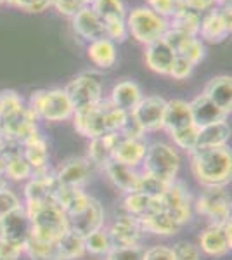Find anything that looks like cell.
I'll list each match as a JSON object with an SVG mask.
<instances>
[{
	"label": "cell",
	"mask_w": 232,
	"mask_h": 260,
	"mask_svg": "<svg viewBox=\"0 0 232 260\" xmlns=\"http://www.w3.org/2000/svg\"><path fill=\"white\" fill-rule=\"evenodd\" d=\"M139 222H141V228L144 233L156 234V236H174L180 229V225L163 210L142 217V219H139Z\"/></svg>",
	"instance_id": "33"
},
{
	"label": "cell",
	"mask_w": 232,
	"mask_h": 260,
	"mask_svg": "<svg viewBox=\"0 0 232 260\" xmlns=\"http://www.w3.org/2000/svg\"><path fill=\"white\" fill-rule=\"evenodd\" d=\"M184 6L194 12L205 14V12H208L210 9L217 7V0H184Z\"/></svg>",
	"instance_id": "51"
},
{
	"label": "cell",
	"mask_w": 232,
	"mask_h": 260,
	"mask_svg": "<svg viewBox=\"0 0 232 260\" xmlns=\"http://www.w3.org/2000/svg\"><path fill=\"white\" fill-rule=\"evenodd\" d=\"M167 99L161 95H144L130 115L142 128V132H158L163 130Z\"/></svg>",
	"instance_id": "11"
},
{
	"label": "cell",
	"mask_w": 232,
	"mask_h": 260,
	"mask_svg": "<svg viewBox=\"0 0 232 260\" xmlns=\"http://www.w3.org/2000/svg\"><path fill=\"white\" fill-rule=\"evenodd\" d=\"M7 175H6V170H4V163L0 160V191L2 189H7Z\"/></svg>",
	"instance_id": "54"
},
{
	"label": "cell",
	"mask_w": 232,
	"mask_h": 260,
	"mask_svg": "<svg viewBox=\"0 0 232 260\" xmlns=\"http://www.w3.org/2000/svg\"><path fill=\"white\" fill-rule=\"evenodd\" d=\"M189 108H191V116L196 127H205V125L215 123V121L227 120V116H229L203 94L189 101Z\"/></svg>",
	"instance_id": "29"
},
{
	"label": "cell",
	"mask_w": 232,
	"mask_h": 260,
	"mask_svg": "<svg viewBox=\"0 0 232 260\" xmlns=\"http://www.w3.org/2000/svg\"><path fill=\"white\" fill-rule=\"evenodd\" d=\"M18 207H21V201L16 192H12L9 187L0 191V219Z\"/></svg>",
	"instance_id": "48"
},
{
	"label": "cell",
	"mask_w": 232,
	"mask_h": 260,
	"mask_svg": "<svg viewBox=\"0 0 232 260\" xmlns=\"http://www.w3.org/2000/svg\"><path fill=\"white\" fill-rule=\"evenodd\" d=\"M26 106L39 120L52 123L71 120L75 113V108L64 89H42L31 92Z\"/></svg>",
	"instance_id": "3"
},
{
	"label": "cell",
	"mask_w": 232,
	"mask_h": 260,
	"mask_svg": "<svg viewBox=\"0 0 232 260\" xmlns=\"http://www.w3.org/2000/svg\"><path fill=\"white\" fill-rule=\"evenodd\" d=\"M57 251L61 260H78L85 255V243H83V236L68 231L62 234L57 241Z\"/></svg>",
	"instance_id": "37"
},
{
	"label": "cell",
	"mask_w": 232,
	"mask_h": 260,
	"mask_svg": "<svg viewBox=\"0 0 232 260\" xmlns=\"http://www.w3.org/2000/svg\"><path fill=\"white\" fill-rule=\"evenodd\" d=\"M21 154L31 167L33 174L49 169V144L40 132H35L24 142H21Z\"/></svg>",
	"instance_id": "22"
},
{
	"label": "cell",
	"mask_w": 232,
	"mask_h": 260,
	"mask_svg": "<svg viewBox=\"0 0 232 260\" xmlns=\"http://www.w3.org/2000/svg\"><path fill=\"white\" fill-rule=\"evenodd\" d=\"M144 260H175L170 246L156 245L149 250H144Z\"/></svg>",
	"instance_id": "50"
},
{
	"label": "cell",
	"mask_w": 232,
	"mask_h": 260,
	"mask_svg": "<svg viewBox=\"0 0 232 260\" xmlns=\"http://www.w3.org/2000/svg\"><path fill=\"white\" fill-rule=\"evenodd\" d=\"M97 167L92 163L88 158L82 156H73L68 158L59 170L56 172V179L61 186H70V187H83L85 184L95 175Z\"/></svg>",
	"instance_id": "14"
},
{
	"label": "cell",
	"mask_w": 232,
	"mask_h": 260,
	"mask_svg": "<svg viewBox=\"0 0 232 260\" xmlns=\"http://www.w3.org/2000/svg\"><path fill=\"white\" fill-rule=\"evenodd\" d=\"M126 31L128 39H134L139 44L146 45L163 39V35L168 30V21L158 16L154 11H151L146 6H136L126 11Z\"/></svg>",
	"instance_id": "5"
},
{
	"label": "cell",
	"mask_w": 232,
	"mask_h": 260,
	"mask_svg": "<svg viewBox=\"0 0 232 260\" xmlns=\"http://www.w3.org/2000/svg\"><path fill=\"white\" fill-rule=\"evenodd\" d=\"M104 37L109 39L111 42H115V44H123V42L128 39V31H126L125 19L104 23Z\"/></svg>",
	"instance_id": "44"
},
{
	"label": "cell",
	"mask_w": 232,
	"mask_h": 260,
	"mask_svg": "<svg viewBox=\"0 0 232 260\" xmlns=\"http://www.w3.org/2000/svg\"><path fill=\"white\" fill-rule=\"evenodd\" d=\"M142 167L144 174L153 175L164 184H172L177 180V174L180 170V154L167 142H154L147 146Z\"/></svg>",
	"instance_id": "6"
},
{
	"label": "cell",
	"mask_w": 232,
	"mask_h": 260,
	"mask_svg": "<svg viewBox=\"0 0 232 260\" xmlns=\"http://www.w3.org/2000/svg\"><path fill=\"white\" fill-rule=\"evenodd\" d=\"M104 260H144V248L137 246H116L104 255Z\"/></svg>",
	"instance_id": "43"
},
{
	"label": "cell",
	"mask_w": 232,
	"mask_h": 260,
	"mask_svg": "<svg viewBox=\"0 0 232 260\" xmlns=\"http://www.w3.org/2000/svg\"><path fill=\"white\" fill-rule=\"evenodd\" d=\"M94 2H95V0H80V4H82V6H92Z\"/></svg>",
	"instance_id": "57"
},
{
	"label": "cell",
	"mask_w": 232,
	"mask_h": 260,
	"mask_svg": "<svg viewBox=\"0 0 232 260\" xmlns=\"http://www.w3.org/2000/svg\"><path fill=\"white\" fill-rule=\"evenodd\" d=\"M35 132H39V118L33 115L28 106H24V110L7 123L2 136L6 137L7 141L21 144V142H24Z\"/></svg>",
	"instance_id": "24"
},
{
	"label": "cell",
	"mask_w": 232,
	"mask_h": 260,
	"mask_svg": "<svg viewBox=\"0 0 232 260\" xmlns=\"http://www.w3.org/2000/svg\"><path fill=\"white\" fill-rule=\"evenodd\" d=\"M189 125H194L191 116L189 103L184 99H172L167 101V111H164V123L163 130L168 134H174L177 130H182Z\"/></svg>",
	"instance_id": "30"
},
{
	"label": "cell",
	"mask_w": 232,
	"mask_h": 260,
	"mask_svg": "<svg viewBox=\"0 0 232 260\" xmlns=\"http://www.w3.org/2000/svg\"><path fill=\"white\" fill-rule=\"evenodd\" d=\"M146 6L163 19H170L177 11L184 7V0H146Z\"/></svg>",
	"instance_id": "42"
},
{
	"label": "cell",
	"mask_w": 232,
	"mask_h": 260,
	"mask_svg": "<svg viewBox=\"0 0 232 260\" xmlns=\"http://www.w3.org/2000/svg\"><path fill=\"white\" fill-rule=\"evenodd\" d=\"M147 151V144L144 137H120L116 144V149L113 153V161L121 163V165L137 169L142 165Z\"/></svg>",
	"instance_id": "21"
},
{
	"label": "cell",
	"mask_w": 232,
	"mask_h": 260,
	"mask_svg": "<svg viewBox=\"0 0 232 260\" xmlns=\"http://www.w3.org/2000/svg\"><path fill=\"white\" fill-rule=\"evenodd\" d=\"M82 7L83 6L80 4V0H50V9H54L57 14L68 19L73 18Z\"/></svg>",
	"instance_id": "47"
},
{
	"label": "cell",
	"mask_w": 232,
	"mask_h": 260,
	"mask_svg": "<svg viewBox=\"0 0 232 260\" xmlns=\"http://www.w3.org/2000/svg\"><path fill=\"white\" fill-rule=\"evenodd\" d=\"M87 57L95 68L111 70L118 62V45L109 39H99L87 44Z\"/></svg>",
	"instance_id": "27"
},
{
	"label": "cell",
	"mask_w": 232,
	"mask_h": 260,
	"mask_svg": "<svg viewBox=\"0 0 232 260\" xmlns=\"http://www.w3.org/2000/svg\"><path fill=\"white\" fill-rule=\"evenodd\" d=\"M232 222L227 220L225 224L217 225L210 224L200 236V251H205L210 257H223L230 251L232 246Z\"/></svg>",
	"instance_id": "16"
},
{
	"label": "cell",
	"mask_w": 232,
	"mask_h": 260,
	"mask_svg": "<svg viewBox=\"0 0 232 260\" xmlns=\"http://www.w3.org/2000/svg\"><path fill=\"white\" fill-rule=\"evenodd\" d=\"M163 40L170 45L177 56L187 59L194 66L203 62V59L206 57V45L200 40V37H192L187 35V33L168 28L167 33L163 35Z\"/></svg>",
	"instance_id": "12"
},
{
	"label": "cell",
	"mask_w": 232,
	"mask_h": 260,
	"mask_svg": "<svg viewBox=\"0 0 232 260\" xmlns=\"http://www.w3.org/2000/svg\"><path fill=\"white\" fill-rule=\"evenodd\" d=\"M175 260H201V251L191 241H179L172 248Z\"/></svg>",
	"instance_id": "45"
},
{
	"label": "cell",
	"mask_w": 232,
	"mask_h": 260,
	"mask_svg": "<svg viewBox=\"0 0 232 260\" xmlns=\"http://www.w3.org/2000/svg\"><path fill=\"white\" fill-rule=\"evenodd\" d=\"M92 9L101 16L104 23L109 21H120L126 18V6L123 0H95Z\"/></svg>",
	"instance_id": "38"
},
{
	"label": "cell",
	"mask_w": 232,
	"mask_h": 260,
	"mask_svg": "<svg viewBox=\"0 0 232 260\" xmlns=\"http://www.w3.org/2000/svg\"><path fill=\"white\" fill-rule=\"evenodd\" d=\"M24 253V246L18 243H11L0 238V260H19Z\"/></svg>",
	"instance_id": "49"
},
{
	"label": "cell",
	"mask_w": 232,
	"mask_h": 260,
	"mask_svg": "<svg viewBox=\"0 0 232 260\" xmlns=\"http://www.w3.org/2000/svg\"><path fill=\"white\" fill-rule=\"evenodd\" d=\"M203 95H206L215 106H218L223 113L230 115L232 110V78L229 75H218L213 77L212 80L203 89Z\"/></svg>",
	"instance_id": "26"
},
{
	"label": "cell",
	"mask_w": 232,
	"mask_h": 260,
	"mask_svg": "<svg viewBox=\"0 0 232 260\" xmlns=\"http://www.w3.org/2000/svg\"><path fill=\"white\" fill-rule=\"evenodd\" d=\"M161 207L163 212H167L180 228L187 224V222H191L192 219L194 208L191 192L185 187V184L179 182V180H174L164 189V192L161 194Z\"/></svg>",
	"instance_id": "10"
},
{
	"label": "cell",
	"mask_w": 232,
	"mask_h": 260,
	"mask_svg": "<svg viewBox=\"0 0 232 260\" xmlns=\"http://www.w3.org/2000/svg\"><path fill=\"white\" fill-rule=\"evenodd\" d=\"M66 94L73 104L75 111L87 106H94L104 99V87L101 82V77L94 71H82L77 77L70 80L64 87Z\"/></svg>",
	"instance_id": "7"
},
{
	"label": "cell",
	"mask_w": 232,
	"mask_h": 260,
	"mask_svg": "<svg viewBox=\"0 0 232 260\" xmlns=\"http://www.w3.org/2000/svg\"><path fill=\"white\" fill-rule=\"evenodd\" d=\"M24 106H26V101L16 90H0V136L4 134L7 123L16 115H19Z\"/></svg>",
	"instance_id": "34"
},
{
	"label": "cell",
	"mask_w": 232,
	"mask_h": 260,
	"mask_svg": "<svg viewBox=\"0 0 232 260\" xmlns=\"http://www.w3.org/2000/svg\"><path fill=\"white\" fill-rule=\"evenodd\" d=\"M142 98H144V94H142L141 85L137 82L130 80V78H123V80L116 82L113 85L108 101L113 106H116L118 110L125 113H132L136 110L137 104L141 103Z\"/></svg>",
	"instance_id": "20"
},
{
	"label": "cell",
	"mask_w": 232,
	"mask_h": 260,
	"mask_svg": "<svg viewBox=\"0 0 232 260\" xmlns=\"http://www.w3.org/2000/svg\"><path fill=\"white\" fill-rule=\"evenodd\" d=\"M168 186H170V184H164L159 179L153 177V175L141 172V179H139L136 191L144 192V194H149V196H156V198H161V194Z\"/></svg>",
	"instance_id": "41"
},
{
	"label": "cell",
	"mask_w": 232,
	"mask_h": 260,
	"mask_svg": "<svg viewBox=\"0 0 232 260\" xmlns=\"http://www.w3.org/2000/svg\"><path fill=\"white\" fill-rule=\"evenodd\" d=\"M229 139H230V127L227 123V120L215 121V123L200 127V130H197L196 149L222 148V146L229 144Z\"/></svg>",
	"instance_id": "31"
},
{
	"label": "cell",
	"mask_w": 232,
	"mask_h": 260,
	"mask_svg": "<svg viewBox=\"0 0 232 260\" xmlns=\"http://www.w3.org/2000/svg\"><path fill=\"white\" fill-rule=\"evenodd\" d=\"M57 241L44 240V238L29 234L24 243V253L28 255L29 260H61L57 251Z\"/></svg>",
	"instance_id": "35"
},
{
	"label": "cell",
	"mask_w": 232,
	"mask_h": 260,
	"mask_svg": "<svg viewBox=\"0 0 232 260\" xmlns=\"http://www.w3.org/2000/svg\"><path fill=\"white\" fill-rule=\"evenodd\" d=\"M200 23H201V14L200 12H194L187 7H182L180 11H177L170 19H168V28L177 31L187 33V35L197 37L200 31Z\"/></svg>",
	"instance_id": "36"
},
{
	"label": "cell",
	"mask_w": 232,
	"mask_h": 260,
	"mask_svg": "<svg viewBox=\"0 0 232 260\" xmlns=\"http://www.w3.org/2000/svg\"><path fill=\"white\" fill-rule=\"evenodd\" d=\"M194 68H196V66H194L192 62H189L187 59H184V57H180V56H175L168 77H172L174 80H185V78H189L192 75Z\"/></svg>",
	"instance_id": "46"
},
{
	"label": "cell",
	"mask_w": 232,
	"mask_h": 260,
	"mask_svg": "<svg viewBox=\"0 0 232 260\" xmlns=\"http://www.w3.org/2000/svg\"><path fill=\"white\" fill-rule=\"evenodd\" d=\"M192 208L206 217L210 224L222 225L230 220V196L225 187H205L196 203H192Z\"/></svg>",
	"instance_id": "9"
},
{
	"label": "cell",
	"mask_w": 232,
	"mask_h": 260,
	"mask_svg": "<svg viewBox=\"0 0 232 260\" xmlns=\"http://www.w3.org/2000/svg\"><path fill=\"white\" fill-rule=\"evenodd\" d=\"M71 28H73L75 35L87 44L104 39V21L92 9V6H83L71 18Z\"/></svg>",
	"instance_id": "19"
},
{
	"label": "cell",
	"mask_w": 232,
	"mask_h": 260,
	"mask_svg": "<svg viewBox=\"0 0 232 260\" xmlns=\"http://www.w3.org/2000/svg\"><path fill=\"white\" fill-rule=\"evenodd\" d=\"M7 142H9V141H7L6 137L0 136V154L4 153V149H6V146H7Z\"/></svg>",
	"instance_id": "55"
},
{
	"label": "cell",
	"mask_w": 232,
	"mask_h": 260,
	"mask_svg": "<svg viewBox=\"0 0 232 260\" xmlns=\"http://www.w3.org/2000/svg\"><path fill=\"white\" fill-rule=\"evenodd\" d=\"M68 220V228L73 233L80 234V236H88L90 233L103 229L104 225V208L95 198H88L87 205L80 212L73 213V215L66 217Z\"/></svg>",
	"instance_id": "13"
},
{
	"label": "cell",
	"mask_w": 232,
	"mask_h": 260,
	"mask_svg": "<svg viewBox=\"0 0 232 260\" xmlns=\"http://www.w3.org/2000/svg\"><path fill=\"white\" fill-rule=\"evenodd\" d=\"M0 6H4V0H0Z\"/></svg>",
	"instance_id": "58"
},
{
	"label": "cell",
	"mask_w": 232,
	"mask_h": 260,
	"mask_svg": "<svg viewBox=\"0 0 232 260\" xmlns=\"http://www.w3.org/2000/svg\"><path fill=\"white\" fill-rule=\"evenodd\" d=\"M57 187L59 182L56 179V172H50L49 169L37 172L28 179V184L24 186V205L54 201Z\"/></svg>",
	"instance_id": "15"
},
{
	"label": "cell",
	"mask_w": 232,
	"mask_h": 260,
	"mask_svg": "<svg viewBox=\"0 0 232 260\" xmlns=\"http://www.w3.org/2000/svg\"><path fill=\"white\" fill-rule=\"evenodd\" d=\"M83 243H85V253L95 255V257H104L113 248L108 233L104 229L90 233L88 236L83 238Z\"/></svg>",
	"instance_id": "39"
},
{
	"label": "cell",
	"mask_w": 232,
	"mask_h": 260,
	"mask_svg": "<svg viewBox=\"0 0 232 260\" xmlns=\"http://www.w3.org/2000/svg\"><path fill=\"white\" fill-rule=\"evenodd\" d=\"M197 130H200V127H196V125H189V127H185L182 130H177V132L170 134V137H172V141H174V144L177 146V148L191 153V151L196 149Z\"/></svg>",
	"instance_id": "40"
},
{
	"label": "cell",
	"mask_w": 232,
	"mask_h": 260,
	"mask_svg": "<svg viewBox=\"0 0 232 260\" xmlns=\"http://www.w3.org/2000/svg\"><path fill=\"white\" fill-rule=\"evenodd\" d=\"M175 56L177 54L163 39L146 45L144 50V61L147 68L158 75H164V77H168V73H170Z\"/></svg>",
	"instance_id": "23"
},
{
	"label": "cell",
	"mask_w": 232,
	"mask_h": 260,
	"mask_svg": "<svg viewBox=\"0 0 232 260\" xmlns=\"http://www.w3.org/2000/svg\"><path fill=\"white\" fill-rule=\"evenodd\" d=\"M109 241H111L113 248L116 246H137L141 245V238L144 234V231L141 228L139 219L132 215H121L109 225L106 231Z\"/></svg>",
	"instance_id": "18"
},
{
	"label": "cell",
	"mask_w": 232,
	"mask_h": 260,
	"mask_svg": "<svg viewBox=\"0 0 232 260\" xmlns=\"http://www.w3.org/2000/svg\"><path fill=\"white\" fill-rule=\"evenodd\" d=\"M104 172L108 174L109 180L118 187L120 191L126 192H134L137 189L139 179H141V172H137V169H132V167L121 165V163L116 161H109L106 167H104Z\"/></svg>",
	"instance_id": "32"
},
{
	"label": "cell",
	"mask_w": 232,
	"mask_h": 260,
	"mask_svg": "<svg viewBox=\"0 0 232 260\" xmlns=\"http://www.w3.org/2000/svg\"><path fill=\"white\" fill-rule=\"evenodd\" d=\"M120 137H121L120 132H111L90 139L87 158L94 163L97 169H104L109 161H113V153H115Z\"/></svg>",
	"instance_id": "25"
},
{
	"label": "cell",
	"mask_w": 232,
	"mask_h": 260,
	"mask_svg": "<svg viewBox=\"0 0 232 260\" xmlns=\"http://www.w3.org/2000/svg\"><path fill=\"white\" fill-rule=\"evenodd\" d=\"M4 4L9 7H16V9H24V6L28 4V0H4Z\"/></svg>",
	"instance_id": "53"
},
{
	"label": "cell",
	"mask_w": 232,
	"mask_h": 260,
	"mask_svg": "<svg viewBox=\"0 0 232 260\" xmlns=\"http://www.w3.org/2000/svg\"><path fill=\"white\" fill-rule=\"evenodd\" d=\"M31 220V234L44 240L57 241L62 234L70 231L68 220L61 208L54 201L35 205H23Z\"/></svg>",
	"instance_id": "4"
},
{
	"label": "cell",
	"mask_w": 232,
	"mask_h": 260,
	"mask_svg": "<svg viewBox=\"0 0 232 260\" xmlns=\"http://www.w3.org/2000/svg\"><path fill=\"white\" fill-rule=\"evenodd\" d=\"M217 6H230V0H217Z\"/></svg>",
	"instance_id": "56"
},
{
	"label": "cell",
	"mask_w": 232,
	"mask_h": 260,
	"mask_svg": "<svg viewBox=\"0 0 232 260\" xmlns=\"http://www.w3.org/2000/svg\"><path fill=\"white\" fill-rule=\"evenodd\" d=\"M50 9V0H28V4L24 6V12L29 14H40Z\"/></svg>",
	"instance_id": "52"
},
{
	"label": "cell",
	"mask_w": 232,
	"mask_h": 260,
	"mask_svg": "<svg viewBox=\"0 0 232 260\" xmlns=\"http://www.w3.org/2000/svg\"><path fill=\"white\" fill-rule=\"evenodd\" d=\"M128 113L118 110L108 99H103L94 106H87L77 110L71 116L73 127L80 136L87 139L104 136V134L120 132L123 128Z\"/></svg>",
	"instance_id": "1"
},
{
	"label": "cell",
	"mask_w": 232,
	"mask_h": 260,
	"mask_svg": "<svg viewBox=\"0 0 232 260\" xmlns=\"http://www.w3.org/2000/svg\"><path fill=\"white\" fill-rule=\"evenodd\" d=\"M232 31V7L230 6H217L208 12L201 14L200 31L197 37L203 44H220L229 39Z\"/></svg>",
	"instance_id": "8"
},
{
	"label": "cell",
	"mask_w": 232,
	"mask_h": 260,
	"mask_svg": "<svg viewBox=\"0 0 232 260\" xmlns=\"http://www.w3.org/2000/svg\"><path fill=\"white\" fill-rule=\"evenodd\" d=\"M123 210L126 215H132L136 219H142L151 213H156L163 210L161 207V198H156V196L144 194V192H126L123 198Z\"/></svg>",
	"instance_id": "28"
},
{
	"label": "cell",
	"mask_w": 232,
	"mask_h": 260,
	"mask_svg": "<svg viewBox=\"0 0 232 260\" xmlns=\"http://www.w3.org/2000/svg\"><path fill=\"white\" fill-rule=\"evenodd\" d=\"M191 169L197 182L205 187H225L230 182L232 154L229 146L191 151Z\"/></svg>",
	"instance_id": "2"
},
{
	"label": "cell",
	"mask_w": 232,
	"mask_h": 260,
	"mask_svg": "<svg viewBox=\"0 0 232 260\" xmlns=\"http://www.w3.org/2000/svg\"><path fill=\"white\" fill-rule=\"evenodd\" d=\"M29 234H31V220H29L28 212L23 205L0 219V238L2 240L24 246Z\"/></svg>",
	"instance_id": "17"
}]
</instances>
